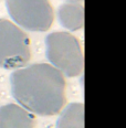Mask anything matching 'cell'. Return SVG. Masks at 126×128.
Returning <instances> with one entry per match:
<instances>
[{
  "instance_id": "cell-7",
  "label": "cell",
  "mask_w": 126,
  "mask_h": 128,
  "mask_svg": "<svg viewBox=\"0 0 126 128\" xmlns=\"http://www.w3.org/2000/svg\"><path fill=\"white\" fill-rule=\"evenodd\" d=\"M55 128H84V105L73 103L64 108Z\"/></svg>"
},
{
  "instance_id": "cell-8",
  "label": "cell",
  "mask_w": 126,
  "mask_h": 128,
  "mask_svg": "<svg viewBox=\"0 0 126 128\" xmlns=\"http://www.w3.org/2000/svg\"><path fill=\"white\" fill-rule=\"evenodd\" d=\"M70 1H79V0H70Z\"/></svg>"
},
{
  "instance_id": "cell-6",
  "label": "cell",
  "mask_w": 126,
  "mask_h": 128,
  "mask_svg": "<svg viewBox=\"0 0 126 128\" xmlns=\"http://www.w3.org/2000/svg\"><path fill=\"white\" fill-rule=\"evenodd\" d=\"M58 18L63 28L77 31L84 26V8L79 2H66L59 8Z\"/></svg>"
},
{
  "instance_id": "cell-3",
  "label": "cell",
  "mask_w": 126,
  "mask_h": 128,
  "mask_svg": "<svg viewBox=\"0 0 126 128\" xmlns=\"http://www.w3.org/2000/svg\"><path fill=\"white\" fill-rule=\"evenodd\" d=\"M30 58V40L27 33L11 21L0 19V68H23Z\"/></svg>"
},
{
  "instance_id": "cell-1",
  "label": "cell",
  "mask_w": 126,
  "mask_h": 128,
  "mask_svg": "<svg viewBox=\"0 0 126 128\" xmlns=\"http://www.w3.org/2000/svg\"><path fill=\"white\" fill-rule=\"evenodd\" d=\"M10 85L13 98L31 114L55 115L65 103L64 75L51 64L18 68L10 75Z\"/></svg>"
},
{
  "instance_id": "cell-2",
  "label": "cell",
  "mask_w": 126,
  "mask_h": 128,
  "mask_svg": "<svg viewBox=\"0 0 126 128\" xmlns=\"http://www.w3.org/2000/svg\"><path fill=\"white\" fill-rule=\"evenodd\" d=\"M45 54L53 68L64 76L82 73L84 58L79 40L68 32H53L45 38Z\"/></svg>"
},
{
  "instance_id": "cell-5",
  "label": "cell",
  "mask_w": 126,
  "mask_h": 128,
  "mask_svg": "<svg viewBox=\"0 0 126 128\" xmlns=\"http://www.w3.org/2000/svg\"><path fill=\"white\" fill-rule=\"evenodd\" d=\"M34 117L29 110L17 104L0 107V128H34Z\"/></svg>"
},
{
  "instance_id": "cell-4",
  "label": "cell",
  "mask_w": 126,
  "mask_h": 128,
  "mask_svg": "<svg viewBox=\"0 0 126 128\" xmlns=\"http://www.w3.org/2000/svg\"><path fill=\"white\" fill-rule=\"evenodd\" d=\"M11 19L29 31H47L53 22L49 0H6Z\"/></svg>"
}]
</instances>
